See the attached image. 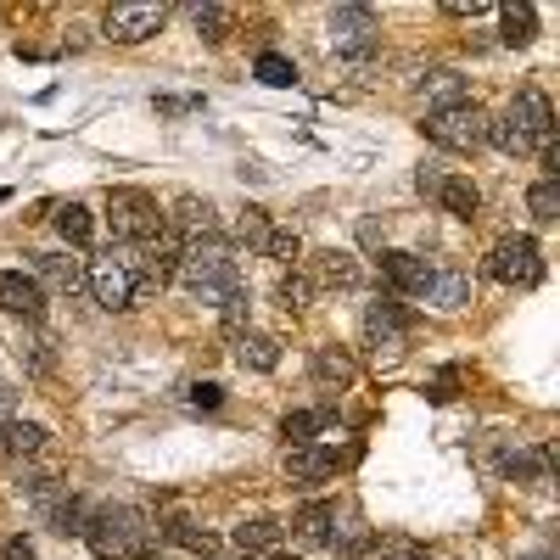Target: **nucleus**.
I'll return each mask as SVG.
<instances>
[{
	"label": "nucleus",
	"mask_w": 560,
	"mask_h": 560,
	"mask_svg": "<svg viewBox=\"0 0 560 560\" xmlns=\"http://www.w3.org/2000/svg\"><path fill=\"white\" fill-rule=\"evenodd\" d=\"M482 147H493V152H504V158H527V152H533V140H527L516 124H510V118H488Z\"/></svg>",
	"instance_id": "c756f323"
},
{
	"label": "nucleus",
	"mask_w": 560,
	"mask_h": 560,
	"mask_svg": "<svg viewBox=\"0 0 560 560\" xmlns=\"http://www.w3.org/2000/svg\"><path fill=\"white\" fill-rule=\"evenodd\" d=\"M325 420H331V409H292L287 420H280V438H287V448H303L325 432Z\"/></svg>",
	"instance_id": "bb28decb"
},
{
	"label": "nucleus",
	"mask_w": 560,
	"mask_h": 560,
	"mask_svg": "<svg viewBox=\"0 0 560 560\" xmlns=\"http://www.w3.org/2000/svg\"><path fill=\"white\" fill-rule=\"evenodd\" d=\"M527 560H555V555H527Z\"/></svg>",
	"instance_id": "de8ad7c7"
},
{
	"label": "nucleus",
	"mask_w": 560,
	"mask_h": 560,
	"mask_svg": "<svg viewBox=\"0 0 560 560\" xmlns=\"http://www.w3.org/2000/svg\"><path fill=\"white\" fill-rule=\"evenodd\" d=\"M337 454L331 448H319V443H303V448H287V477L298 482V488H319L325 477L337 471Z\"/></svg>",
	"instance_id": "f3484780"
},
{
	"label": "nucleus",
	"mask_w": 560,
	"mask_h": 560,
	"mask_svg": "<svg viewBox=\"0 0 560 560\" xmlns=\"http://www.w3.org/2000/svg\"><path fill=\"white\" fill-rule=\"evenodd\" d=\"M39 522L51 527V533H62V538H84V522H90V504H84L79 493L57 488L51 499L39 504Z\"/></svg>",
	"instance_id": "dca6fc26"
},
{
	"label": "nucleus",
	"mask_w": 560,
	"mask_h": 560,
	"mask_svg": "<svg viewBox=\"0 0 560 560\" xmlns=\"http://www.w3.org/2000/svg\"><path fill=\"white\" fill-rule=\"evenodd\" d=\"M432 258H420V253H382V287L393 298H427L432 287Z\"/></svg>",
	"instance_id": "9b49d317"
},
{
	"label": "nucleus",
	"mask_w": 560,
	"mask_h": 560,
	"mask_svg": "<svg viewBox=\"0 0 560 560\" xmlns=\"http://www.w3.org/2000/svg\"><path fill=\"white\" fill-rule=\"evenodd\" d=\"M264 258H275V264H303V242H298V230H269L264 236V247H258Z\"/></svg>",
	"instance_id": "f704fd0d"
},
{
	"label": "nucleus",
	"mask_w": 560,
	"mask_h": 560,
	"mask_svg": "<svg viewBox=\"0 0 560 560\" xmlns=\"http://www.w3.org/2000/svg\"><path fill=\"white\" fill-rule=\"evenodd\" d=\"M163 23H168V7H107L102 34L113 45H140V39H152Z\"/></svg>",
	"instance_id": "f8f14e48"
},
{
	"label": "nucleus",
	"mask_w": 560,
	"mask_h": 560,
	"mask_svg": "<svg viewBox=\"0 0 560 560\" xmlns=\"http://www.w3.org/2000/svg\"><path fill=\"white\" fill-rule=\"evenodd\" d=\"M34 280H39V287H51V292H62L68 303H73V298H90L84 264L68 258V253H39V258H34Z\"/></svg>",
	"instance_id": "ddd939ff"
},
{
	"label": "nucleus",
	"mask_w": 560,
	"mask_h": 560,
	"mask_svg": "<svg viewBox=\"0 0 560 560\" xmlns=\"http://www.w3.org/2000/svg\"><path fill=\"white\" fill-rule=\"evenodd\" d=\"M331 527H337V504H331V499H308L298 516H292V538L308 544V549L331 538Z\"/></svg>",
	"instance_id": "a211bd4d"
},
{
	"label": "nucleus",
	"mask_w": 560,
	"mask_h": 560,
	"mask_svg": "<svg viewBox=\"0 0 560 560\" xmlns=\"http://www.w3.org/2000/svg\"><path fill=\"white\" fill-rule=\"evenodd\" d=\"M420 129H427V140H432V147H443V152H477L482 135H488V113L477 102H459V107L432 113Z\"/></svg>",
	"instance_id": "20e7f679"
},
{
	"label": "nucleus",
	"mask_w": 560,
	"mask_h": 560,
	"mask_svg": "<svg viewBox=\"0 0 560 560\" xmlns=\"http://www.w3.org/2000/svg\"><path fill=\"white\" fill-rule=\"evenodd\" d=\"M438 202H443V213H454V219H477V213H482V191H477V179H465V174H443Z\"/></svg>",
	"instance_id": "4be33fe9"
},
{
	"label": "nucleus",
	"mask_w": 560,
	"mask_h": 560,
	"mask_svg": "<svg viewBox=\"0 0 560 560\" xmlns=\"http://www.w3.org/2000/svg\"><path fill=\"white\" fill-rule=\"evenodd\" d=\"M168 230H179L185 242H208V236H219V208L208 202V197H174V213H168Z\"/></svg>",
	"instance_id": "4468645a"
},
{
	"label": "nucleus",
	"mask_w": 560,
	"mask_h": 560,
	"mask_svg": "<svg viewBox=\"0 0 560 560\" xmlns=\"http://www.w3.org/2000/svg\"><path fill=\"white\" fill-rule=\"evenodd\" d=\"M28 370H34V376H45V370H51V348H45V342H28V359H23Z\"/></svg>",
	"instance_id": "37998d69"
},
{
	"label": "nucleus",
	"mask_w": 560,
	"mask_h": 560,
	"mask_svg": "<svg viewBox=\"0 0 560 560\" xmlns=\"http://www.w3.org/2000/svg\"><path fill=\"white\" fill-rule=\"evenodd\" d=\"M258 560H298V555H287V549H269V555H258Z\"/></svg>",
	"instance_id": "49530a36"
},
{
	"label": "nucleus",
	"mask_w": 560,
	"mask_h": 560,
	"mask_svg": "<svg viewBox=\"0 0 560 560\" xmlns=\"http://www.w3.org/2000/svg\"><path fill=\"white\" fill-rule=\"evenodd\" d=\"M51 213H57V230H62L68 247H90V242H96V219H90L84 202H51Z\"/></svg>",
	"instance_id": "393cba45"
},
{
	"label": "nucleus",
	"mask_w": 560,
	"mask_h": 560,
	"mask_svg": "<svg viewBox=\"0 0 560 560\" xmlns=\"http://www.w3.org/2000/svg\"><path fill=\"white\" fill-rule=\"evenodd\" d=\"M230 544H236L242 555H269V549H280V522H269V516H258V522H242Z\"/></svg>",
	"instance_id": "cd10ccee"
},
{
	"label": "nucleus",
	"mask_w": 560,
	"mask_h": 560,
	"mask_svg": "<svg viewBox=\"0 0 560 560\" xmlns=\"http://www.w3.org/2000/svg\"><path fill=\"white\" fill-rule=\"evenodd\" d=\"M0 438H7V459H23V454H45L51 448V432L39 427V420H7V427H0Z\"/></svg>",
	"instance_id": "b1692460"
},
{
	"label": "nucleus",
	"mask_w": 560,
	"mask_h": 560,
	"mask_svg": "<svg viewBox=\"0 0 560 560\" xmlns=\"http://www.w3.org/2000/svg\"><path fill=\"white\" fill-rule=\"evenodd\" d=\"M527 213H533V224H555L560 219V179H533Z\"/></svg>",
	"instance_id": "473e14b6"
},
{
	"label": "nucleus",
	"mask_w": 560,
	"mask_h": 560,
	"mask_svg": "<svg viewBox=\"0 0 560 560\" xmlns=\"http://www.w3.org/2000/svg\"><path fill=\"white\" fill-rule=\"evenodd\" d=\"M420 102H427L432 113H443V107H459L471 96H465V79L454 68H432V73H420Z\"/></svg>",
	"instance_id": "aec40b11"
},
{
	"label": "nucleus",
	"mask_w": 560,
	"mask_h": 560,
	"mask_svg": "<svg viewBox=\"0 0 560 560\" xmlns=\"http://www.w3.org/2000/svg\"><path fill=\"white\" fill-rule=\"evenodd\" d=\"M107 224H113V242L147 247L158 230L168 224V213L158 208V197L140 191V185H118V191H107Z\"/></svg>",
	"instance_id": "7ed1b4c3"
},
{
	"label": "nucleus",
	"mask_w": 560,
	"mask_h": 560,
	"mask_svg": "<svg viewBox=\"0 0 560 560\" xmlns=\"http://www.w3.org/2000/svg\"><path fill=\"white\" fill-rule=\"evenodd\" d=\"M253 79L269 84V90H287V84H298V62H292V57H280V51H258Z\"/></svg>",
	"instance_id": "7c9ffc66"
},
{
	"label": "nucleus",
	"mask_w": 560,
	"mask_h": 560,
	"mask_svg": "<svg viewBox=\"0 0 560 560\" xmlns=\"http://www.w3.org/2000/svg\"><path fill=\"white\" fill-rule=\"evenodd\" d=\"M247 308H253V298H247V287L236 292V298H230L219 314H224V331H230V342H236L242 331H247Z\"/></svg>",
	"instance_id": "58836bf2"
},
{
	"label": "nucleus",
	"mask_w": 560,
	"mask_h": 560,
	"mask_svg": "<svg viewBox=\"0 0 560 560\" xmlns=\"http://www.w3.org/2000/svg\"><path fill=\"white\" fill-rule=\"evenodd\" d=\"M488 275L499 287H538L544 280V247L533 236H499L488 253Z\"/></svg>",
	"instance_id": "39448f33"
},
{
	"label": "nucleus",
	"mask_w": 560,
	"mask_h": 560,
	"mask_svg": "<svg viewBox=\"0 0 560 560\" xmlns=\"http://www.w3.org/2000/svg\"><path fill=\"white\" fill-rule=\"evenodd\" d=\"M427 303H438V308H465V303H471V275L454 269V264H438V269H432V287H427Z\"/></svg>",
	"instance_id": "412c9836"
},
{
	"label": "nucleus",
	"mask_w": 560,
	"mask_h": 560,
	"mask_svg": "<svg viewBox=\"0 0 560 560\" xmlns=\"http://www.w3.org/2000/svg\"><path fill=\"white\" fill-rule=\"evenodd\" d=\"M325 549H331L337 560H359V555H370V549H376V533H370V527H359V522H348V527H331Z\"/></svg>",
	"instance_id": "c85d7f7f"
},
{
	"label": "nucleus",
	"mask_w": 560,
	"mask_h": 560,
	"mask_svg": "<svg viewBox=\"0 0 560 560\" xmlns=\"http://www.w3.org/2000/svg\"><path fill=\"white\" fill-rule=\"evenodd\" d=\"M0 308L18 319H39L45 314V287L23 269H0Z\"/></svg>",
	"instance_id": "2eb2a0df"
},
{
	"label": "nucleus",
	"mask_w": 560,
	"mask_h": 560,
	"mask_svg": "<svg viewBox=\"0 0 560 560\" xmlns=\"http://www.w3.org/2000/svg\"><path fill=\"white\" fill-rule=\"evenodd\" d=\"M7 560H34V544L28 538H7Z\"/></svg>",
	"instance_id": "c03bdc74"
},
{
	"label": "nucleus",
	"mask_w": 560,
	"mask_h": 560,
	"mask_svg": "<svg viewBox=\"0 0 560 560\" xmlns=\"http://www.w3.org/2000/svg\"><path fill=\"white\" fill-rule=\"evenodd\" d=\"M314 287H308V275L292 269V275H280V308H308Z\"/></svg>",
	"instance_id": "4c0bfd02"
},
{
	"label": "nucleus",
	"mask_w": 560,
	"mask_h": 560,
	"mask_svg": "<svg viewBox=\"0 0 560 560\" xmlns=\"http://www.w3.org/2000/svg\"><path fill=\"white\" fill-rule=\"evenodd\" d=\"M96 560H113V555H96Z\"/></svg>",
	"instance_id": "09e8293b"
},
{
	"label": "nucleus",
	"mask_w": 560,
	"mask_h": 560,
	"mask_svg": "<svg viewBox=\"0 0 560 560\" xmlns=\"http://www.w3.org/2000/svg\"><path fill=\"white\" fill-rule=\"evenodd\" d=\"M236 364L242 370H258V376H269V370L280 364V342L269 331H242L236 337Z\"/></svg>",
	"instance_id": "5701e85b"
},
{
	"label": "nucleus",
	"mask_w": 560,
	"mask_h": 560,
	"mask_svg": "<svg viewBox=\"0 0 560 560\" xmlns=\"http://www.w3.org/2000/svg\"><path fill=\"white\" fill-rule=\"evenodd\" d=\"M415 185H420V197H438V185H443V168H438V163H420Z\"/></svg>",
	"instance_id": "a19ab883"
},
{
	"label": "nucleus",
	"mask_w": 560,
	"mask_h": 560,
	"mask_svg": "<svg viewBox=\"0 0 560 560\" xmlns=\"http://www.w3.org/2000/svg\"><path fill=\"white\" fill-rule=\"evenodd\" d=\"M84 538L96 544V555H113V560H152L158 555V522L147 516V510H135V504L90 510Z\"/></svg>",
	"instance_id": "f03ea898"
},
{
	"label": "nucleus",
	"mask_w": 560,
	"mask_h": 560,
	"mask_svg": "<svg viewBox=\"0 0 560 560\" xmlns=\"http://www.w3.org/2000/svg\"><path fill=\"white\" fill-rule=\"evenodd\" d=\"M376 555H382V560H438L427 544H415V538H404V533H387V538L376 544Z\"/></svg>",
	"instance_id": "e433bc0d"
},
{
	"label": "nucleus",
	"mask_w": 560,
	"mask_h": 560,
	"mask_svg": "<svg viewBox=\"0 0 560 560\" xmlns=\"http://www.w3.org/2000/svg\"><path fill=\"white\" fill-rule=\"evenodd\" d=\"M269 230H275V224H269V213H264V208H242V213H236V242H242V247H253V253H258Z\"/></svg>",
	"instance_id": "c9c22d12"
},
{
	"label": "nucleus",
	"mask_w": 560,
	"mask_h": 560,
	"mask_svg": "<svg viewBox=\"0 0 560 560\" xmlns=\"http://www.w3.org/2000/svg\"><path fill=\"white\" fill-rule=\"evenodd\" d=\"M158 538H168V544H179V549H191V555H213L219 544L202 533V527H191V522H185V516H174V522H163L158 527Z\"/></svg>",
	"instance_id": "72a5a7b5"
},
{
	"label": "nucleus",
	"mask_w": 560,
	"mask_h": 560,
	"mask_svg": "<svg viewBox=\"0 0 560 560\" xmlns=\"http://www.w3.org/2000/svg\"><path fill=\"white\" fill-rule=\"evenodd\" d=\"M454 387H459V376H454V370H443V376L427 387V398H432V404H448V398H454Z\"/></svg>",
	"instance_id": "79ce46f5"
},
{
	"label": "nucleus",
	"mask_w": 560,
	"mask_h": 560,
	"mask_svg": "<svg viewBox=\"0 0 560 560\" xmlns=\"http://www.w3.org/2000/svg\"><path fill=\"white\" fill-rule=\"evenodd\" d=\"M504 118L533 140V152L544 147V140H555V107H549V96H544L538 84H522L516 96H510V113Z\"/></svg>",
	"instance_id": "9d476101"
},
{
	"label": "nucleus",
	"mask_w": 560,
	"mask_h": 560,
	"mask_svg": "<svg viewBox=\"0 0 560 560\" xmlns=\"http://www.w3.org/2000/svg\"><path fill=\"white\" fill-rule=\"evenodd\" d=\"M174 280H185V292H191L197 303L224 308L230 298L242 292V247L230 242V236L185 242V264H179V275H174Z\"/></svg>",
	"instance_id": "f257e3e1"
},
{
	"label": "nucleus",
	"mask_w": 560,
	"mask_h": 560,
	"mask_svg": "<svg viewBox=\"0 0 560 560\" xmlns=\"http://www.w3.org/2000/svg\"><path fill=\"white\" fill-rule=\"evenodd\" d=\"M359 242H364V247H382V224L364 219V224H359Z\"/></svg>",
	"instance_id": "a18cd8bd"
},
{
	"label": "nucleus",
	"mask_w": 560,
	"mask_h": 560,
	"mask_svg": "<svg viewBox=\"0 0 560 560\" xmlns=\"http://www.w3.org/2000/svg\"><path fill=\"white\" fill-rule=\"evenodd\" d=\"M499 39L510 45V51L533 45V39H538V12H533V7H504V12H499Z\"/></svg>",
	"instance_id": "a878e982"
},
{
	"label": "nucleus",
	"mask_w": 560,
	"mask_h": 560,
	"mask_svg": "<svg viewBox=\"0 0 560 560\" xmlns=\"http://www.w3.org/2000/svg\"><path fill=\"white\" fill-rule=\"evenodd\" d=\"M84 280H90V298H96L107 314H124V308H135L140 280H135V269L124 264V253H107V258H96V264L84 269Z\"/></svg>",
	"instance_id": "423d86ee"
},
{
	"label": "nucleus",
	"mask_w": 560,
	"mask_h": 560,
	"mask_svg": "<svg viewBox=\"0 0 560 560\" xmlns=\"http://www.w3.org/2000/svg\"><path fill=\"white\" fill-rule=\"evenodd\" d=\"M353 376H359V364H353L348 348H314V382H319L325 393L353 387Z\"/></svg>",
	"instance_id": "6ab92c4d"
},
{
	"label": "nucleus",
	"mask_w": 560,
	"mask_h": 560,
	"mask_svg": "<svg viewBox=\"0 0 560 560\" xmlns=\"http://www.w3.org/2000/svg\"><path fill=\"white\" fill-rule=\"evenodd\" d=\"M219 404H224V387H213V382L191 387V409H219Z\"/></svg>",
	"instance_id": "ea45409f"
},
{
	"label": "nucleus",
	"mask_w": 560,
	"mask_h": 560,
	"mask_svg": "<svg viewBox=\"0 0 560 560\" xmlns=\"http://www.w3.org/2000/svg\"><path fill=\"white\" fill-rule=\"evenodd\" d=\"M303 275H308V287H314V292H353L359 280H364L359 258H353V253H337V247L308 253V258H303Z\"/></svg>",
	"instance_id": "1a4fd4ad"
},
{
	"label": "nucleus",
	"mask_w": 560,
	"mask_h": 560,
	"mask_svg": "<svg viewBox=\"0 0 560 560\" xmlns=\"http://www.w3.org/2000/svg\"><path fill=\"white\" fill-rule=\"evenodd\" d=\"M404 342H409V314L393 298H376L364 308V348L393 359V353H404Z\"/></svg>",
	"instance_id": "6e6552de"
},
{
	"label": "nucleus",
	"mask_w": 560,
	"mask_h": 560,
	"mask_svg": "<svg viewBox=\"0 0 560 560\" xmlns=\"http://www.w3.org/2000/svg\"><path fill=\"white\" fill-rule=\"evenodd\" d=\"M191 23H197V34L208 45H224L230 28H236V12H230V7H191Z\"/></svg>",
	"instance_id": "2f4dec72"
},
{
	"label": "nucleus",
	"mask_w": 560,
	"mask_h": 560,
	"mask_svg": "<svg viewBox=\"0 0 560 560\" xmlns=\"http://www.w3.org/2000/svg\"><path fill=\"white\" fill-rule=\"evenodd\" d=\"M331 39H337V51L342 57H376V45H382V23L370 7H331Z\"/></svg>",
	"instance_id": "0eeeda50"
}]
</instances>
